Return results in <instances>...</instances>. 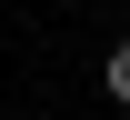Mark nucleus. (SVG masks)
<instances>
[{
    "label": "nucleus",
    "instance_id": "f257e3e1",
    "mask_svg": "<svg viewBox=\"0 0 130 120\" xmlns=\"http://www.w3.org/2000/svg\"><path fill=\"white\" fill-rule=\"evenodd\" d=\"M110 100H130V40L110 50Z\"/></svg>",
    "mask_w": 130,
    "mask_h": 120
}]
</instances>
